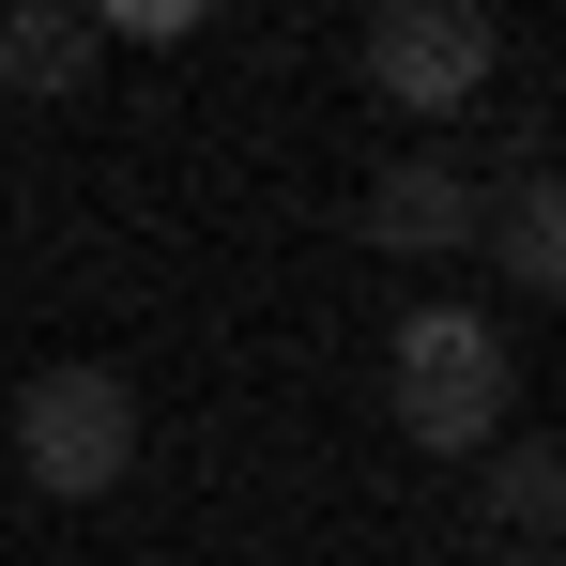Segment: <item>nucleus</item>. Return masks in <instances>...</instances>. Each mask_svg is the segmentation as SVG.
<instances>
[{
	"label": "nucleus",
	"mask_w": 566,
	"mask_h": 566,
	"mask_svg": "<svg viewBox=\"0 0 566 566\" xmlns=\"http://www.w3.org/2000/svg\"><path fill=\"white\" fill-rule=\"evenodd\" d=\"M505 398H521V353H505L490 306H413L382 337V413H398L413 460H490L505 444Z\"/></svg>",
	"instance_id": "nucleus-1"
},
{
	"label": "nucleus",
	"mask_w": 566,
	"mask_h": 566,
	"mask_svg": "<svg viewBox=\"0 0 566 566\" xmlns=\"http://www.w3.org/2000/svg\"><path fill=\"white\" fill-rule=\"evenodd\" d=\"M15 474L46 505H107L138 474V382L123 368H31L15 382Z\"/></svg>",
	"instance_id": "nucleus-2"
},
{
	"label": "nucleus",
	"mask_w": 566,
	"mask_h": 566,
	"mask_svg": "<svg viewBox=\"0 0 566 566\" xmlns=\"http://www.w3.org/2000/svg\"><path fill=\"white\" fill-rule=\"evenodd\" d=\"M490 62H505V31L474 15V0H382L368 15V93L398 123H460L490 93Z\"/></svg>",
	"instance_id": "nucleus-3"
},
{
	"label": "nucleus",
	"mask_w": 566,
	"mask_h": 566,
	"mask_svg": "<svg viewBox=\"0 0 566 566\" xmlns=\"http://www.w3.org/2000/svg\"><path fill=\"white\" fill-rule=\"evenodd\" d=\"M368 245H413V261H460V245H490V185H474L460 154L429 138V154H398L368 185Z\"/></svg>",
	"instance_id": "nucleus-4"
},
{
	"label": "nucleus",
	"mask_w": 566,
	"mask_h": 566,
	"mask_svg": "<svg viewBox=\"0 0 566 566\" xmlns=\"http://www.w3.org/2000/svg\"><path fill=\"white\" fill-rule=\"evenodd\" d=\"M474 521H490V552H566V444H490L474 460Z\"/></svg>",
	"instance_id": "nucleus-5"
},
{
	"label": "nucleus",
	"mask_w": 566,
	"mask_h": 566,
	"mask_svg": "<svg viewBox=\"0 0 566 566\" xmlns=\"http://www.w3.org/2000/svg\"><path fill=\"white\" fill-rule=\"evenodd\" d=\"M490 261H505L521 291H552V306H566V169L490 185Z\"/></svg>",
	"instance_id": "nucleus-6"
},
{
	"label": "nucleus",
	"mask_w": 566,
	"mask_h": 566,
	"mask_svg": "<svg viewBox=\"0 0 566 566\" xmlns=\"http://www.w3.org/2000/svg\"><path fill=\"white\" fill-rule=\"evenodd\" d=\"M93 15H62V0H15V15H0V93H77V77H93Z\"/></svg>",
	"instance_id": "nucleus-7"
},
{
	"label": "nucleus",
	"mask_w": 566,
	"mask_h": 566,
	"mask_svg": "<svg viewBox=\"0 0 566 566\" xmlns=\"http://www.w3.org/2000/svg\"><path fill=\"white\" fill-rule=\"evenodd\" d=\"M474 566H552V552H474Z\"/></svg>",
	"instance_id": "nucleus-8"
},
{
	"label": "nucleus",
	"mask_w": 566,
	"mask_h": 566,
	"mask_svg": "<svg viewBox=\"0 0 566 566\" xmlns=\"http://www.w3.org/2000/svg\"><path fill=\"white\" fill-rule=\"evenodd\" d=\"M552 566H566V552H552Z\"/></svg>",
	"instance_id": "nucleus-9"
}]
</instances>
